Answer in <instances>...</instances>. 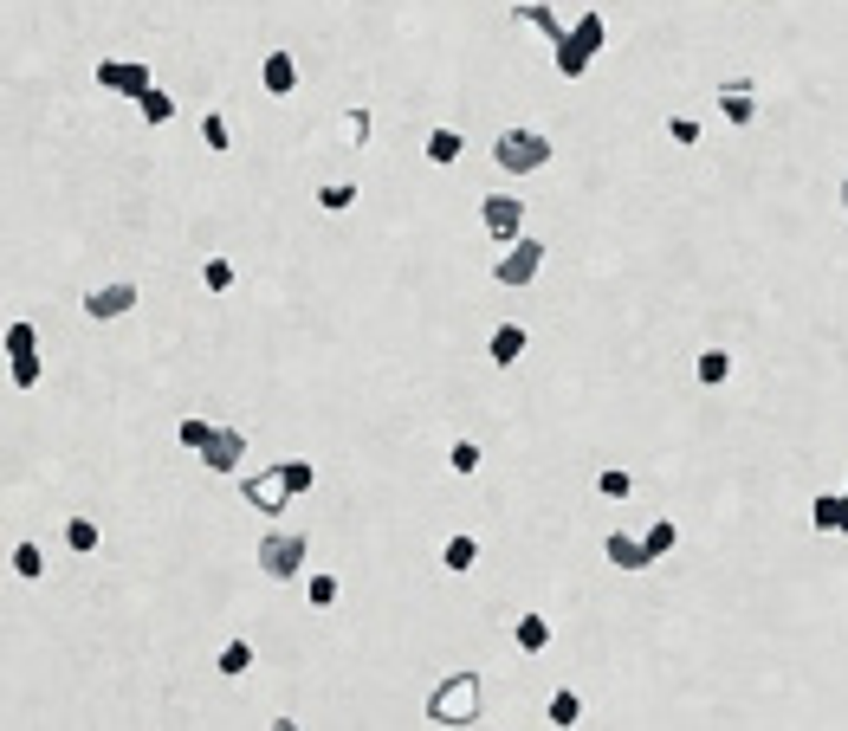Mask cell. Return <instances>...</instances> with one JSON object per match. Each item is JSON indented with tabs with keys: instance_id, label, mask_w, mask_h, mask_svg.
Here are the masks:
<instances>
[{
	"instance_id": "obj_1",
	"label": "cell",
	"mask_w": 848,
	"mask_h": 731,
	"mask_svg": "<svg viewBox=\"0 0 848 731\" xmlns=\"http://www.w3.org/2000/svg\"><path fill=\"white\" fill-rule=\"evenodd\" d=\"M480 706H486V680L473 667H454L447 680H434V693H428V719L434 725H473Z\"/></svg>"
},
{
	"instance_id": "obj_2",
	"label": "cell",
	"mask_w": 848,
	"mask_h": 731,
	"mask_svg": "<svg viewBox=\"0 0 848 731\" xmlns=\"http://www.w3.org/2000/svg\"><path fill=\"white\" fill-rule=\"evenodd\" d=\"M603 39H609L603 13H583V20L557 39V78H583V72H590V59L603 52Z\"/></svg>"
},
{
	"instance_id": "obj_3",
	"label": "cell",
	"mask_w": 848,
	"mask_h": 731,
	"mask_svg": "<svg viewBox=\"0 0 848 731\" xmlns=\"http://www.w3.org/2000/svg\"><path fill=\"white\" fill-rule=\"evenodd\" d=\"M492 162H499L505 175H538L544 162H551V136L544 130H505L499 143H492Z\"/></svg>"
},
{
	"instance_id": "obj_4",
	"label": "cell",
	"mask_w": 848,
	"mask_h": 731,
	"mask_svg": "<svg viewBox=\"0 0 848 731\" xmlns=\"http://www.w3.org/2000/svg\"><path fill=\"white\" fill-rule=\"evenodd\" d=\"M538 272H544V240H525V233H518V240L505 246L499 259H492V285H505V292L531 285Z\"/></svg>"
},
{
	"instance_id": "obj_5",
	"label": "cell",
	"mask_w": 848,
	"mask_h": 731,
	"mask_svg": "<svg viewBox=\"0 0 848 731\" xmlns=\"http://www.w3.org/2000/svg\"><path fill=\"white\" fill-rule=\"evenodd\" d=\"M305 550L311 544L298 531H266V537H259V570H266L272 583H292V576L305 570Z\"/></svg>"
},
{
	"instance_id": "obj_6",
	"label": "cell",
	"mask_w": 848,
	"mask_h": 731,
	"mask_svg": "<svg viewBox=\"0 0 848 731\" xmlns=\"http://www.w3.org/2000/svg\"><path fill=\"white\" fill-rule=\"evenodd\" d=\"M480 227H486V240L512 246L518 233H525V201H518V195H486L480 201Z\"/></svg>"
},
{
	"instance_id": "obj_7",
	"label": "cell",
	"mask_w": 848,
	"mask_h": 731,
	"mask_svg": "<svg viewBox=\"0 0 848 731\" xmlns=\"http://www.w3.org/2000/svg\"><path fill=\"white\" fill-rule=\"evenodd\" d=\"M208 473H234V466L246 460V434L240 427H208V440H201V453H195Z\"/></svg>"
},
{
	"instance_id": "obj_8",
	"label": "cell",
	"mask_w": 848,
	"mask_h": 731,
	"mask_svg": "<svg viewBox=\"0 0 848 731\" xmlns=\"http://www.w3.org/2000/svg\"><path fill=\"white\" fill-rule=\"evenodd\" d=\"M149 85H156V78H149L143 59H104V65H98V91H117V98H143Z\"/></svg>"
},
{
	"instance_id": "obj_9",
	"label": "cell",
	"mask_w": 848,
	"mask_h": 731,
	"mask_svg": "<svg viewBox=\"0 0 848 731\" xmlns=\"http://www.w3.org/2000/svg\"><path fill=\"white\" fill-rule=\"evenodd\" d=\"M130 311H136V285L130 279H111V285H98V292L85 298L91 324H117V317H130Z\"/></svg>"
},
{
	"instance_id": "obj_10",
	"label": "cell",
	"mask_w": 848,
	"mask_h": 731,
	"mask_svg": "<svg viewBox=\"0 0 848 731\" xmlns=\"http://www.w3.org/2000/svg\"><path fill=\"white\" fill-rule=\"evenodd\" d=\"M240 492H246V505H253V512H285V505H292V486H285L279 466H272V473H253Z\"/></svg>"
},
{
	"instance_id": "obj_11",
	"label": "cell",
	"mask_w": 848,
	"mask_h": 731,
	"mask_svg": "<svg viewBox=\"0 0 848 731\" xmlns=\"http://www.w3.org/2000/svg\"><path fill=\"white\" fill-rule=\"evenodd\" d=\"M719 110H726V123H751L758 117V85L751 78H726L719 85Z\"/></svg>"
},
{
	"instance_id": "obj_12",
	"label": "cell",
	"mask_w": 848,
	"mask_h": 731,
	"mask_svg": "<svg viewBox=\"0 0 848 731\" xmlns=\"http://www.w3.org/2000/svg\"><path fill=\"white\" fill-rule=\"evenodd\" d=\"M259 85H266L272 98H292V91H298V59H292L285 46L266 52V65H259Z\"/></svg>"
},
{
	"instance_id": "obj_13",
	"label": "cell",
	"mask_w": 848,
	"mask_h": 731,
	"mask_svg": "<svg viewBox=\"0 0 848 731\" xmlns=\"http://www.w3.org/2000/svg\"><path fill=\"white\" fill-rule=\"evenodd\" d=\"M369 104H350V110H337V123H331V136H337V149H369Z\"/></svg>"
},
{
	"instance_id": "obj_14",
	"label": "cell",
	"mask_w": 848,
	"mask_h": 731,
	"mask_svg": "<svg viewBox=\"0 0 848 731\" xmlns=\"http://www.w3.org/2000/svg\"><path fill=\"white\" fill-rule=\"evenodd\" d=\"M603 557L615 563V570H648V544H641L635 531H609L603 537Z\"/></svg>"
},
{
	"instance_id": "obj_15",
	"label": "cell",
	"mask_w": 848,
	"mask_h": 731,
	"mask_svg": "<svg viewBox=\"0 0 848 731\" xmlns=\"http://www.w3.org/2000/svg\"><path fill=\"white\" fill-rule=\"evenodd\" d=\"M525 343H531V337H525V324H499V330L486 337V356H492L499 369H512L518 356H525Z\"/></svg>"
},
{
	"instance_id": "obj_16",
	"label": "cell",
	"mask_w": 848,
	"mask_h": 731,
	"mask_svg": "<svg viewBox=\"0 0 848 731\" xmlns=\"http://www.w3.org/2000/svg\"><path fill=\"white\" fill-rule=\"evenodd\" d=\"M473 563H480V537L454 531V537H447V544H441V570H447V576H467Z\"/></svg>"
},
{
	"instance_id": "obj_17",
	"label": "cell",
	"mask_w": 848,
	"mask_h": 731,
	"mask_svg": "<svg viewBox=\"0 0 848 731\" xmlns=\"http://www.w3.org/2000/svg\"><path fill=\"white\" fill-rule=\"evenodd\" d=\"M693 382H700V389H726L732 382V350H700L693 356Z\"/></svg>"
},
{
	"instance_id": "obj_18",
	"label": "cell",
	"mask_w": 848,
	"mask_h": 731,
	"mask_svg": "<svg viewBox=\"0 0 848 731\" xmlns=\"http://www.w3.org/2000/svg\"><path fill=\"white\" fill-rule=\"evenodd\" d=\"M512 647H518V654H544V647H551V622H544V615H518V622H512Z\"/></svg>"
},
{
	"instance_id": "obj_19",
	"label": "cell",
	"mask_w": 848,
	"mask_h": 731,
	"mask_svg": "<svg viewBox=\"0 0 848 731\" xmlns=\"http://www.w3.org/2000/svg\"><path fill=\"white\" fill-rule=\"evenodd\" d=\"M544 719H551L557 731H570V725H577V719H583V699H577V686H557V693H551V706H544Z\"/></svg>"
},
{
	"instance_id": "obj_20",
	"label": "cell",
	"mask_w": 848,
	"mask_h": 731,
	"mask_svg": "<svg viewBox=\"0 0 848 731\" xmlns=\"http://www.w3.org/2000/svg\"><path fill=\"white\" fill-rule=\"evenodd\" d=\"M512 20H525V26H538V33H544V39H551V46H557V39H564V33H570V26H557V13H551V7H544V0H525V7H512Z\"/></svg>"
},
{
	"instance_id": "obj_21",
	"label": "cell",
	"mask_w": 848,
	"mask_h": 731,
	"mask_svg": "<svg viewBox=\"0 0 848 731\" xmlns=\"http://www.w3.org/2000/svg\"><path fill=\"white\" fill-rule=\"evenodd\" d=\"M641 544H648V563L674 557V544H680V524H674V518H654V524H648V537H641Z\"/></svg>"
},
{
	"instance_id": "obj_22",
	"label": "cell",
	"mask_w": 848,
	"mask_h": 731,
	"mask_svg": "<svg viewBox=\"0 0 848 731\" xmlns=\"http://www.w3.org/2000/svg\"><path fill=\"white\" fill-rule=\"evenodd\" d=\"M460 156H467V143H460V130H434V136H428V162H434V169H454Z\"/></svg>"
},
{
	"instance_id": "obj_23",
	"label": "cell",
	"mask_w": 848,
	"mask_h": 731,
	"mask_svg": "<svg viewBox=\"0 0 848 731\" xmlns=\"http://www.w3.org/2000/svg\"><path fill=\"white\" fill-rule=\"evenodd\" d=\"M201 149H214V156H227V149H234V123H227L221 110H208V117H201Z\"/></svg>"
},
{
	"instance_id": "obj_24",
	"label": "cell",
	"mask_w": 848,
	"mask_h": 731,
	"mask_svg": "<svg viewBox=\"0 0 848 731\" xmlns=\"http://www.w3.org/2000/svg\"><path fill=\"white\" fill-rule=\"evenodd\" d=\"M447 466H454L460 479H473L486 466V447H480V440H454V447H447Z\"/></svg>"
},
{
	"instance_id": "obj_25",
	"label": "cell",
	"mask_w": 848,
	"mask_h": 731,
	"mask_svg": "<svg viewBox=\"0 0 848 731\" xmlns=\"http://www.w3.org/2000/svg\"><path fill=\"white\" fill-rule=\"evenodd\" d=\"M7 570L26 576V583H39V576H46V557H39V544H13V550H7Z\"/></svg>"
},
{
	"instance_id": "obj_26",
	"label": "cell",
	"mask_w": 848,
	"mask_h": 731,
	"mask_svg": "<svg viewBox=\"0 0 848 731\" xmlns=\"http://www.w3.org/2000/svg\"><path fill=\"white\" fill-rule=\"evenodd\" d=\"M337 596H344V583H337L331 570H318V576L305 583V602H311V609H337Z\"/></svg>"
},
{
	"instance_id": "obj_27",
	"label": "cell",
	"mask_w": 848,
	"mask_h": 731,
	"mask_svg": "<svg viewBox=\"0 0 848 731\" xmlns=\"http://www.w3.org/2000/svg\"><path fill=\"white\" fill-rule=\"evenodd\" d=\"M318 208L324 214H350V208H357V182H324L318 188Z\"/></svg>"
},
{
	"instance_id": "obj_28",
	"label": "cell",
	"mask_w": 848,
	"mask_h": 731,
	"mask_svg": "<svg viewBox=\"0 0 848 731\" xmlns=\"http://www.w3.org/2000/svg\"><path fill=\"white\" fill-rule=\"evenodd\" d=\"M136 110H143V123H169V117H175V98H169L162 85H149L143 98H136Z\"/></svg>"
},
{
	"instance_id": "obj_29",
	"label": "cell",
	"mask_w": 848,
	"mask_h": 731,
	"mask_svg": "<svg viewBox=\"0 0 848 731\" xmlns=\"http://www.w3.org/2000/svg\"><path fill=\"white\" fill-rule=\"evenodd\" d=\"M279 473H285V486H292V499H305V492L318 486V466L311 460H279Z\"/></svg>"
},
{
	"instance_id": "obj_30",
	"label": "cell",
	"mask_w": 848,
	"mask_h": 731,
	"mask_svg": "<svg viewBox=\"0 0 848 731\" xmlns=\"http://www.w3.org/2000/svg\"><path fill=\"white\" fill-rule=\"evenodd\" d=\"M214 667H221L227 680H240V673L253 667V641H227V647H221V660H214Z\"/></svg>"
},
{
	"instance_id": "obj_31",
	"label": "cell",
	"mask_w": 848,
	"mask_h": 731,
	"mask_svg": "<svg viewBox=\"0 0 848 731\" xmlns=\"http://www.w3.org/2000/svg\"><path fill=\"white\" fill-rule=\"evenodd\" d=\"M810 524L816 531H842V492H823V499L810 505Z\"/></svg>"
},
{
	"instance_id": "obj_32",
	"label": "cell",
	"mask_w": 848,
	"mask_h": 731,
	"mask_svg": "<svg viewBox=\"0 0 848 731\" xmlns=\"http://www.w3.org/2000/svg\"><path fill=\"white\" fill-rule=\"evenodd\" d=\"M596 492H603V499H609V505H622V499H628V492H635V479H628V473H622V466H609V473H596Z\"/></svg>"
},
{
	"instance_id": "obj_33",
	"label": "cell",
	"mask_w": 848,
	"mask_h": 731,
	"mask_svg": "<svg viewBox=\"0 0 848 731\" xmlns=\"http://www.w3.org/2000/svg\"><path fill=\"white\" fill-rule=\"evenodd\" d=\"M208 427H214V421H201V415H182V421H175V447L201 453V440H208Z\"/></svg>"
},
{
	"instance_id": "obj_34",
	"label": "cell",
	"mask_w": 848,
	"mask_h": 731,
	"mask_svg": "<svg viewBox=\"0 0 848 731\" xmlns=\"http://www.w3.org/2000/svg\"><path fill=\"white\" fill-rule=\"evenodd\" d=\"M201 285H208V292H234V259L214 253L208 266H201Z\"/></svg>"
},
{
	"instance_id": "obj_35",
	"label": "cell",
	"mask_w": 848,
	"mask_h": 731,
	"mask_svg": "<svg viewBox=\"0 0 848 731\" xmlns=\"http://www.w3.org/2000/svg\"><path fill=\"white\" fill-rule=\"evenodd\" d=\"M65 544H72L78 557H85V550H98V524H91V518H65Z\"/></svg>"
},
{
	"instance_id": "obj_36",
	"label": "cell",
	"mask_w": 848,
	"mask_h": 731,
	"mask_svg": "<svg viewBox=\"0 0 848 731\" xmlns=\"http://www.w3.org/2000/svg\"><path fill=\"white\" fill-rule=\"evenodd\" d=\"M33 350H39V330L26 324V317H20V324H7V356H33Z\"/></svg>"
},
{
	"instance_id": "obj_37",
	"label": "cell",
	"mask_w": 848,
	"mask_h": 731,
	"mask_svg": "<svg viewBox=\"0 0 848 731\" xmlns=\"http://www.w3.org/2000/svg\"><path fill=\"white\" fill-rule=\"evenodd\" d=\"M7 376L13 389H39V356H7Z\"/></svg>"
},
{
	"instance_id": "obj_38",
	"label": "cell",
	"mask_w": 848,
	"mask_h": 731,
	"mask_svg": "<svg viewBox=\"0 0 848 731\" xmlns=\"http://www.w3.org/2000/svg\"><path fill=\"white\" fill-rule=\"evenodd\" d=\"M667 136H674L680 149H700V117H667Z\"/></svg>"
},
{
	"instance_id": "obj_39",
	"label": "cell",
	"mask_w": 848,
	"mask_h": 731,
	"mask_svg": "<svg viewBox=\"0 0 848 731\" xmlns=\"http://www.w3.org/2000/svg\"><path fill=\"white\" fill-rule=\"evenodd\" d=\"M842 537H848V492H842Z\"/></svg>"
},
{
	"instance_id": "obj_40",
	"label": "cell",
	"mask_w": 848,
	"mask_h": 731,
	"mask_svg": "<svg viewBox=\"0 0 848 731\" xmlns=\"http://www.w3.org/2000/svg\"><path fill=\"white\" fill-rule=\"evenodd\" d=\"M842 214H848V175H842Z\"/></svg>"
}]
</instances>
